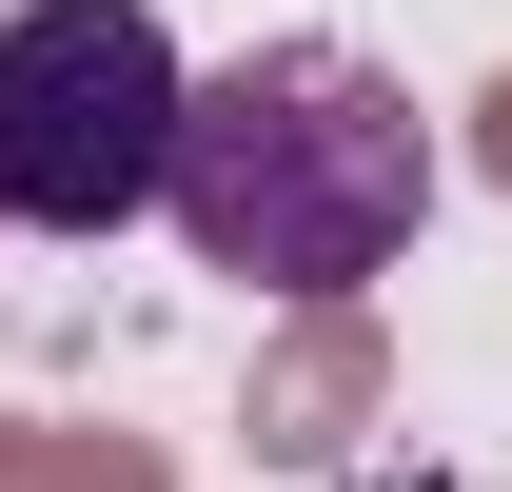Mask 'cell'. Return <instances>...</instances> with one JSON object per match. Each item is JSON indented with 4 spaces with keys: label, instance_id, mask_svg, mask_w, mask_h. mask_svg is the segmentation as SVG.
<instances>
[{
    "label": "cell",
    "instance_id": "6da1fadb",
    "mask_svg": "<svg viewBox=\"0 0 512 492\" xmlns=\"http://www.w3.org/2000/svg\"><path fill=\"white\" fill-rule=\"evenodd\" d=\"M158 217H178L237 296H355V276H394L414 217H434V119H414V79H375L355 40H256V60L178 79Z\"/></svg>",
    "mask_w": 512,
    "mask_h": 492
},
{
    "label": "cell",
    "instance_id": "7a4b0ae2",
    "mask_svg": "<svg viewBox=\"0 0 512 492\" xmlns=\"http://www.w3.org/2000/svg\"><path fill=\"white\" fill-rule=\"evenodd\" d=\"M178 158V40L158 0H20L0 20V217L20 237H119Z\"/></svg>",
    "mask_w": 512,
    "mask_h": 492
}]
</instances>
